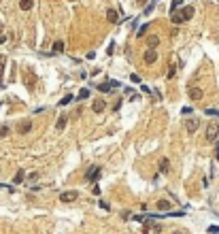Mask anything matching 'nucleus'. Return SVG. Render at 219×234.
Listing matches in <instances>:
<instances>
[{
	"label": "nucleus",
	"instance_id": "nucleus-15",
	"mask_svg": "<svg viewBox=\"0 0 219 234\" xmlns=\"http://www.w3.org/2000/svg\"><path fill=\"white\" fill-rule=\"evenodd\" d=\"M30 130H32V121H24V124L19 126V132H21V134H28Z\"/></svg>",
	"mask_w": 219,
	"mask_h": 234
},
{
	"label": "nucleus",
	"instance_id": "nucleus-28",
	"mask_svg": "<svg viewBox=\"0 0 219 234\" xmlns=\"http://www.w3.org/2000/svg\"><path fill=\"white\" fill-rule=\"evenodd\" d=\"M207 115H215V117H219V111H215V109H207Z\"/></svg>",
	"mask_w": 219,
	"mask_h": 234
},
{
	"label": "nucleus",
	"instance_id": "nucleus-21",
	"mask_svg": "<svg viewBox=\"0 0 219 234\" xmlns=\"http://www.w3.org/2000/svg\"><path fill=\"white\" fill-rule=\"evenodd\" d=\"M179 7H181V0H172L170 2V13H177L179 11Z\"/></svg>",
	"mask_w": 219,
	"mask_h": 234
},
{
	"label": "nucleus",
	"instance_id": "nucleus-18",
	"mask_svg": "<svg viewBox=\"0 0 219 234\" xmlns=\"http://www.w3.org/2000/svg\"><path fill=\"white\" fill-rule=\"evenodd\" d=\"M19 9H21V11H30V9H32V0H21V2H19Z\"/></svg>",
	"mask_w": 219,
	"mask_h": 234
},
{
	"label": "nucleus",
	"instance_id": "nucleus-33",
	"mask_svg": "<svg viewBox=\"0 0 219 234\" xmlns=\"http://www.w3.org/2000/svg\"><path fill=\"white\" fill-rule=\"evenodd\" d=\"M172 234H183V232H172Z\"/></svg>",
	"mask_w": 219,
	"mask_h": 234
},
{
	"label": "nucleus",
	"instance_id": "nucleus-14",
	"mask_svg": "<svg viewBox=\"0 0 219 234\" xmlns=\"http://www.w3.org/2000/svg\"><path fill=\"white\" fill-rule=\"evenodd\" d=\"M92 109H94V113H102L104 111V100H96Z\"/></svg>",
	"mask_w": 219,
	"mask_h": 234
},
{
	"label": "nucleus",
	"instance_id": "nucleus-17",
	"mask_svg": "<svg viewBox=\"0 0 219 234\" xmlns=\"http://www.w3.org/2000/svg\"><path fill=\"white\" fill-rule=\"evenodd\" d=\"M147 43H149V49H153V47H158V43H159V38L155 34H151L149 38H147Z\"/></svg>",
	"mask_w": 219,
	"mask_h": 234
},
{
	"label": "nucleus",
	"instance_id": "nucleus-6",
	"mask_svg": "<svg viewBox=\"0 0 219 234\" xmlns=\"http://www.w3.org/2000/svg\"><path fill=\"white\" fill-rule=\"evenodd\" d=\"M77 196H79V194H77V192H64V194H60V200L62 202H73V200H77Z\"/></svg>",
	"mask_w": 219,
	"mask_h": 234
},
{
	"label": "nucleus",
	"instance_id": "nucleus-12",
	"mask_svg": "<svg viewBox=\"0 0 219 234\" xmlns=\"http://www.w3.org/2000/svg\"><path fill=\"white\" fill-rule=\"evenodd\" d=\"M196 130H198V119H189V121H187V132L194 134Z\"/></svg>",
	"mask_w": 219,
	"mask_h": 234
},
{
	"label": "nucleus",
	"instance_id": "nucleus-11",
	"mask_svg": "<svg viewBox=\"0 0 219 234\" xmlns=\"http://www.w3.org/2000/svg\"><path fill=\"white\" fill-rule=\"evenodd\" d=\"M107 17H109L111 23H117V22H119V15H117L115 9H109V11H107Z\"/></svg>",
	"mask_w": 219,
	"mask_h": 234
},
{
	"label": "nucleus",
	"instance_id": "nucleus-26",
	"mask_svg": "<svg viewBox=\"0 0 219 234\" xmlns=\"http://www.w3.org/2000/svg\"><path fill=\"white\" fill-rule=\"evenodd\" d=\"M130 81L132 83H140V77H138V75H130Z\"/></svg>",
	"mask_w": 219,
	"mask_h": 234
},
{
	"label": "nucleus",
	"instance_id": "nucleus-23",
	"mask_svg": "<svg viewBox=\"0 0 219 234\" xmlns=\"http://www.w3.org/2000/svg\"><path fill=\"white\" fill-rule=\"evenodd\" d=\"M174 75H177V66H174V64H170V68H168V79H172Z\"/></svg>",
	"mask_w": 219,
	"mask_h": 234
},
{
	"label": "nucleus",
	"instance_id": "nucleus-4",
	"mask_svg": "<svg viewBox=\"0 0 219 234\" xmlns=\"http://www.w3.org/2000/svg\"><path fill=\"white\" fill-rule=\"evenodd\" d=\"M85 179L87 181H98V179H100V166H92L89 173L85 175Z\"/></svg>",
	"mask_w": 219,
	"mask_h": 234
},
{
	"label": "nucleus",
	"instance_id": "nucleus-27",
	"mask_svg": "<svg viewBox=\"0 0 219 234\" xmlns=\"http://www.w3.org/2000/svg\"><path fill=\"white\" fill-rule=\"evenodd\" d=\"M208 234H219V228L217 226H211V228H208Z\"/></svg>",
	"mask_w": 219,
	"mask_h": 234
},
{
	"label": "nucleus",
	"instance_id": "nucleus-10",
	"mask_svg": "<svg viewBox=\"0 0 219 234\" xmlns=\"http://www.w3.org/2000/svg\"><path fill=\"white\" fill-rule=\"evenodd\" d=\"M155 207H158V209L162 211V213H168L172 204H170V202H168V200H159V202H158V204H155Z\"/></svg>",
	"mask_w": 219,
	"mask_h": 234
},
{
	"label": "nucleus",
	"instance_id": "nucleus-3",
	"mask_svg": "<svg viewBox=\"0 0 219 234\" xmlns=\"http://www.w3.org/2000/svg\"><path fill=\"white\" fill-rule=\"evenodd\" d=\"M177 13L181 15L183 22H187V19H192V17H194V7H183L181 11H177Z\"/></svg>",
	"mask_w": 219,
	"mask_h": 234
},
{
	"label": "nucleus",
	"instance_id": "nucleus-1",
	"mask_svg": "<svg viewBox=\"0 0 219 234\" xmlns=\"http://www.w3.org/2000/svg\"><path fill=\"white\" fill-rule=\"evenodd\" d=\"M219 134V124H215V121H211L207 126V140H215Z\"/></svg>",
	"mask_w": 219,
	"mask_h": 234
},
{
	"label": "nucleus",
	"instance_id": "nucleus-25",
	"mask_svg": "<svg viewBox=\"0 0 219 234\" xmlns=\"http://www.w3.org/2000/svg\"><path fill=\"white\" fill-rule=\"evenodd\" d=\"M153 7H155V0H153V2H151V4H149V7L145 9V15H149V13L153 11Z\"/></svg>",
	"mask_w": 219,
	"mask_h": 234
},
{
	"label": "nucleus",
	"instance_id": "nucleus-7",
	"mask_svg": "<svg viewBox=\"0 0 219 234\" xmlns=\"http://www.w3.org/2000/svg\"><path fill=\"white\" fill-rule=\"evenodd\" d=\"M113 87H119V83L117 81H111V83H100V85H98V90H100V92H111V90H113Z\"/></svg>",
	"mask_w": 219,
	"mask_h": 234
},
{
	"label": "nucleus",
	"instance_id": "nucleus-16",
	"mask_svg": "<svg viewBox=\"0 0 219 234\" xmlns=\"http://www.w3.org/2000/svg\"><path fill=\"white\" fill-rule=\"evenodd\" d=\"M24 179H26L24 170H19V173H17V175L13 177V183H15V185H19V183H24Z\"/></svg>",
	"mask_w": 219,
	"mask_h": 234
},
{
	"label": "nucleus",
	"instance_id": "nucleus-8",
	"mask_svg": "<svg viewBox=\"0 0 219 234\" xmlns=\"http://www.w3.org/2000/svg\"><path fill=\"white\" fill-rule=\"evenodd\" d=\"M189 98L192 100H200L202 98V90L200 87H189Z\"/></svg>",
	"mask_w": 219,
	"mask_h": 234
},
{
	"label": "nucleus",
	"instance_id": "nucleus-9",
	"mask_svg": "<svg viewBox=\"0 0 219 234\" xmlns=\"http://www.w3.org/2000/svg\"><path fill=\"white\" fill-rule=\"evenodd\" d=\"M168 168H170V160H168V158H162V160H159V173H164V175H166V173H168Z\"/></svg>",
	"mask_w": 219,
	"mask_h": 234
},
{
	"label": "nucleus",
	"instance_id": "nucleus-32",
	"mask_svg": "<svg viewBox=\"0 0 219 234\" xmlns=\"http://www.w3.org/2000/svg\"><path fill=\"white\" fill-rule=\"evenodd\" d=\"M2 70H4V62H0V75H2Z\"/></svg>",
	"mask_w": 219,
	"mask_h": 234
},
{
	"label": "nucleus",
	"instance_id": "nucleus-20",
	"mask_svg": "<svg viewBox=\"0 0 219 234\" xmlns=\"http://www.w3.org/2000/svg\"><path fill=\"white\" fill-rule=\"evenodd\" d=\"M66 121H68V117L62 115L60 119H58V130H64V128H66Z\"/></svg>",
	"mask_w": 219,
	"mask_h": 234
},
{
	"label": "nucleus",
	"instance_id": "nucleus-2",
	"mask_svg": "<svg viewBox=\"0 0 219 234\" xmlns=\"http://www.w3.org/2000/svg\"><path fill=\"white\" fill-rule=\"evenodd\" d=\"M34 81H36V77H34V70H26L24 72V83L28 90H34Z\"/></svg>",
	"mask_w": 219,
	"mask_h": 234
},
{
	"label": "nucleus",
	"instance_id": "nucleus-31",
	"mask_svg": "<svg viewBox=\"0 0 219 234\" xmlns=\"http://www.w3.org/2000/svg\"><path fill=\"white\" fill-rule=\"evenodd\" d=\"M215 158H217V162H219V145H215Z\"/></svg>",
	"mask_w": 219,
	"mask_h": 234
},
{
	"label": "nucleus",
	"instance_id": "nucleus-30",
	"mask_svg": "<svg viewBox=\"0 0 219 234\" xmlns=\"http://www.w3.org/2000/svg\"><path fill=\"white\" fill-rule=\"evenodd\" d=\"M7 134H9V130H7V128H2V130H0V139H2V136H7Z\"/></svg>",
	"mask_w": 219,
	"mask_h": 234
},
{
	"label": "nucleus",
	"instance_id": "nucleus-5",
	"mask_svg": "<svg viewBox=\"0 0 219 234\" xmlns=\"http://www.w3.org/2000/svg\"><path fill=\"white\" fill-rule=\"evenodd\" d=\"M143 60H145V64H153V62L158 60V53H155V49H149V51H145Z\"/></svg>",
	"mask_w": 219,
	"mask_h": 234
},
{
	"label": "nucleus",
	"instance_id": "nucleus-19",
	"mask_svg": "<svg viewBox=\"0 0 219 234\" xmlns=\"http://www.w3.org/2000/svg\"><path fill=\"white\" fill-rule=\"evenodd\" d=\"M73 100H74V98H73V94H68V96H64V98H62V100H60V106H66V105H70Z\"/></svg>",
	"mask_w": 219,
	"mask_h": 234
},
{
	"label": "nucleus",
	"instance_id": "nucleus-29",
	"mask_svg": "<svg viewBox=\"0 0 219 234\" xmlns=\"http://www.w3.org/2000/svg\"><path fill=\"white\" fill-rule=\"evenodd\" d=\"M100 209H104V211H109V209H111V207H109V204H107V202H104V200H100Z\"/></svg>",
	"mask_w": 219,
	"mask_h": 234
},
{
	"label": "nucleus",
	"instance_id": "nucleus-13",
	"mask_svg": "<svg viewBox=\"0 0 219 234\" xmlns=\"http://www.w3.org/2000/svg\"><path fill=\"white\" fill-rule=\"evenodd\" d=\"M64 51V43L62 41H55L53 43V49H51V53H62Z\"/></svg>",
	"mask_w": 219,
	"mask_h": 234
},
{
	"label": "nucleus",
	"instance_id": "nucleus-22",
	"mask_svg": "<svg viewBox=\"0 0 219 234\" xmlns=\"http://www.w3.org/2000/svg\"><path fill=\"white\" fill-rule=\"evenodd\" d=\"M87 96H89V90H81V92H79V96H77V98H79V100H85Z\"/></svg>",
	"mask_w": 219,
	"mask_h": 234
},
{
	"label": "nucleus",
	"instance_id": "nucleus-24",
	"mask_svg": "<svg viewBox=\"0 0 219 234\" xmlns=\"http://www.w3.org/2000/svg\"><path fill=\"white\" fill-rule=\"evenodd\" d=\"M147 30H149V23H145V26H143V28L138 30V36H145V34H147Z\"/></svg>",
	"mask_w": 219,
	"mask_h": 234
}]
</instances>
